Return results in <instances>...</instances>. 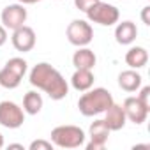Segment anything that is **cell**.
Listing matches in <instances>:
<instances>
[{
	"label": "cell",
	"mask_w": 150,
	"mask_h": 150,
	"mask_svg": "<svg viewBox=\"0 0 150 150\" xmlns=\"http://www.w3.org/2000/svg\"><path fill=\"white\" fill-rule=\"evenodd\" d=\"M146 62H148V51L143 46H132L125 53V64L131 69H141L146 65Z\"/></svg>",
	"instance_id": "16"
},
{
	"label": "cell",
	"mask_w": 150,
	"mask_h": 150,
	"mask_svg": "<svg viewBox=\"0 0 150 150\" xmlns=\"http://www.w3.org/2000/svg\"><path fill=\"white\" fill-rule=\"evenodd\" d=\"M0 148H4V136H2V132H0Z\"/></svg>",
	"instance_id": "27"
},
{
	"label": "cell",
	"mask_w": 150,
	"mask_h": 150,
	"mask_svg": "<svg viewBox=\"0 0 150 150\" xmlns=\"http://www.w3.org/2000/svg\"><path fill=\"white\" fill-rule=\"evenodd\" d=\"M99 2V0H74V6H76V9H80L81 13H87L90 7H94L96 4Z\"/></svg>",
	"instance_id": "22"
},
{
	"label": "cell",
	"mask_w": 150,
	"mask_h": 150,
	"mask_svg": "<svg viewBox=\"0 0 150 150\" xmlns=\"http://www.w3.org/2000/svg\"><path fill=\"white\" fill-rule=\"evenodd\" d=\"M4 67H7L9 71H13L14 74H18L20 78H23L25 74H27V69H28V64H27V60H23L21 57H14V58H9L7 62H6V65Z\"/></svg>",
	"instance_id": "19"
},
{
	"label": "cell",
	"mask_w": 150,
	"mask_h": 150,
	"mask_svg": "<svg viewBox=\"0 0 150 150\" xmlns=\"http://www.w3.org/2000/svg\"><path fill=\"white\" fill-rule=\"evenodd\" d=\"M23 78H20L18 74H14L13 71H9L7 67H2L0 69V87H4L7 90H13V88H18L20 83H21Z\"/></svg>",
	"instance_id": "18"
},
{
	"label": "cell",
	"mask_w": 150,
	"mask_h": 150,
	"mask_svg": "<svg viewBox=\"0 0 150 150\" xmlns=\"http://www.w3.org/2000/svg\"><path fill=\"white\" fill-rule=\"evenodd\" d=\"M9 148H20V150H23V145H20V143H11Z\"/></svg>",
	"instance_id": "26"
},
{
	"label": "cell",
	"mask_w": 150,
	"mask_h": 150,
	"mask_svg": "<svg viewBox=\"0 0 150 150\" xmlns=\"http://www.w3.org/2000/svg\"><path fill=\"white\" fill-rule=\"evenodd\" d=\"M138 37V28L132 21H122L117 25L115 28V41L122 46H127V44H132Z\"/></svg>",
	"instance_id": "12"
},
{
	"label": "cell",
	"mask_w": 150,
	"mask_h": 150,
	"mask_svg": "<svg viewBox=\"0 0 150 150\" xmlns=\"http://www.w3.org/2000/svg\"><path fill=\"white\" fill-rule=\"evenodd\" d=\"M50 136L53 146L58 148H78L85 145V132L78 125H57Z\"/></svg>",
	"instance_id": "3"
},
{
	"label": "cell",
	"mask_w": 150,
	"mask_h": 150,
	"mask_svg": "<svg viewBox=\"0 0 150 150\" xmlns=\"http://www.w3.org/2000/svg\"><path fill=\"white\" fill-rule=\"evenodd\" d=\"M7 42V30L4 28V25H0V46H4Z\"/></svg>",
	"instance_id": "24"
},
{
	"label": "cell",
	"mask_w": 150,
	"mask_h": 150,
	"mask_svg": "<svg viewBox=\"0 0 150 150\" xmlns=\"http://www.w3.org/2000/svg\"><path fill=\"white\" fill-rule=\"evenodd\" d=\"M94 72L92 69H76L74 71V74L71 76V85L74 90L78 92H85L88 88L94 87Z\"/></svg>",
	"instance_id": "13"
},
{
	"label": "cell",
	"mask_w": 150,
	"mask_h": 150,
	"mask_svg": "<svg viewBox=\"0 0 150 150\" xmlns=\"http://www.w3.org/2000/svg\"><path fill=\"white\" fill-rule=\"evenodd\" d=\"M141 21H143L146 27L150 25V6H146V7L141 9Z\"/></svg>",
	"instance_id": "23"
},
{
	"label": "cell",
	"mask_w": 150,
	"mask_h": 150,
	"mask_svg": "<svg viewBox=\"0 0 150 150\" xmlns=\"http://www.w3.org/2000/svg\"><path fill=\"white\" fill-rule=\"evenodd\" d=\"M110 127L106 125L104 118L101 120H96L92 122L90 129H88V136H90V143H87V150H103L108 143V138H110Z\"/></svg>",
	"instance_id": "8"
},
{
	"label": "cell",
	"mask_w": 150,
	"mask_h": 150,
	"mask_svg": "<svg viewBox=\"0 0 150 150\" xmlns=\"http://www.w3.org/2000/svg\"><path fill=\"white\" fill-rule=\"evenodd\" d=\"M18 4H21V6H32V4H37V2H41V0H16Z\"/></svg>",
	"instance_id": "25"
},
{
	"label": "cell",
	"mask_w": 150,
	"mask_h": 150,
	"mask_svg": "<svg viewBox=\"0 0 150 150\" xmlns=\"http://www.w3.org/2000/svg\"><path fill=\"white\" fill-rule=\"evenodd\" d=\"M113 96L110 90L97 87V88H88L78 101V110L83 117H96L104 113L111 104H113Z\"/></svg>",
	"instance_id": "2"
},
{
	"label": "cell",
	"mask_w": 150,
	"mask_h": 150,
	"mask_svg": "<svg viewBox=\"0 0 150 150\" xmlns=\"http://www.w3.org/2000/svg\"><path fill=\"white\" fill-rule=\"evenodd\" d=\"M122 108H124V113H125L127 120L136 124V125H141L148 117V110L138 101V97H127L124 101Z\"/></svg>",
	"instance_id": "10"
},
{
	"label": "cell",
	"mask_w": 150,
	"mask_h": 150,
	"mask_svg": "<svg viewBox=\"0 0 150 150\" xmlns=\"http://www.w3.org/2000/svg\"><path fill=\"white\" fill-rule=\"evenodd\" d=\"M141 74L136 72V69H127L118 74V87L125 92H136L141 87Z\"/></svg>",
	"instance_id": "14"
},
{
	"label": "cell",
	"mask_w": 150,
	"mask_h": 150,
	"mask_svg": "<svg viewBox=\"0 0 150 150\" xmlns=\"http://www.w3.org/2000/svg\"><path fill=\"white\" fill-rule=\"evenodd\" d=\"M11 42H13V46H14L16 51H21V53L32 51L34 46H35V32H34V28L23 25V27L13 30Z\"/></svg>",
	"instance_id": "9"
},
{
	"label": "cell",
	"mask_w": 150,
	"mask_h": 150,
	"mask_svg": "<svg viewBox=\"0 0 150 150\" xmlns=\"http://www.w3.org/2000/svg\"><path fill=\"white\" fill-rule=\"evenodd\" d=\"M65 35H67V41L72 46L81 48V46H88L92 42V39H94V28L85 20H72L67 25Z\"/></svg>",
	"instance_id": "4"
},
{
	"label": "cell",
	"mask_w": 150,
	"mask_h": 150,
	"mask_svg": "<svg viewBox=\"0 0 150 150\" xmlns=\"http://www.w3.org/2000/svg\"><path fill=\"white\" fill-rule=\"evenodd\" d=\"M27 16H28V13H27L25 6H21V4H9V6L4 7L2 14H0V20H2V25H4L6 30H16V28L25 25Z\"/></svg>",
	"instance_id": "7"
},
{
	"label": "cell",
	"mask_w": 150,
	"mask_h": 150,
	"mask_svg": "<svg viewBox=\"0 0 150 150\" xmlns=\"http://www.w3.org/2000/svg\"><path fill=\"white\" fill-rule=\"evenodd\" d=\"M28 81L37 90H42L44 94H48L50 99L53 101H62L69 94V85L65 78L60 74L58 69H55L48 62H39L37 65L32 67L28 74Z\"/></svg>",
	"instance_id": "1"
},
{
	"label": "cell",
	"mask_w": 150,
	"mask_h": 150,
	"mask_svg": "<svg viewBox=\"0 0 150 150\" xmlns=\"http://www.w3.org/2000/svg\"><path fill=\"white\" fill-rule=\"evenodd\" d=\"M85 14H87L88 21L103 25V27H111V25L118 23V18H120L118 9L115 6H111V4L103 2V0H99V2L94 7H90Z\"/></svg>",
	"instance_id": "5"
},
{
	"label": "cell",
	"mask_w": 150,
	"mask_h": 150,
	"mask_svg": "<svg viewBox=\"0 0 150 150\" xmlns=\"http://www.w3.org/2000/svg\"><path fill=\"white\" fill-rule=\"evenodd\" d=\"M60 2H62V0H60Z\"/></svg>",
	"instance_id": "28"
},
{
	"label": "cell",
	"mask_w": 150,
	"mask_h": 150,
	"mask_svg": "<svg viewBox=\"0 0 150 150\" xmlns=\"http://www.w3.org/2000/svg\"><path fill=\"white\" fill-rule=\"evenodd\" d=\"M141 88V87H139ZM138 101L150 111V87H143L141 90H139V94H138Z\"/></svg>",
	"instance_id": "20"
},
{
	"label": "cell",
	"mask_w": 150,
	"mask_h": 150,
	"mask_svg": "<svg viewBox=\"0 0 150 150\" xmlns=\"http://www.w3.org/2000/svg\"><path fill=\"white\" fill-rule=\"evenodd\" d=\"M28 148L30 150H53V143L46 141V139H35V141L30 143Z\"/></svg>",
	"instance_id": "21"
},
{
	"label": "cell",
	"mask_w": 150,
	"mask_h": 150,
	"mask_svg": "<svg viewBox=\"0 0 150 150\" xmlns=\"http://www.w3.org/2000/svg\"><path fill=\"white\" fill-rule=\"evenodd\" d=\"M96 62H97L96 53L87 46L78 48V51H74L72 55V65L76 69H94Z\"/></svg>",
	"instance_id": "15"
},
{
	"label": "cell",
	"mask_w": 150,
	"mask_h": 150,
	"mask_svg": "<svg viewBox=\"0 0 150 150\" xmlns=\"http://www.w3.org/2000/svg\"><path fill=\"white\" fill-rule=\"evenodd\" d=\"M104 122L110 127V131H120V129H124L125 127V122H127V117L124 113V108L120 104L113 103L104 111Z\"/></svg>",
	"instance_id": "11"
},
{
	"label": "cell",
	"mask_w": 150,
	"mask_h": 150,
	"mask_svg": "<svg viewBox=\"0 0 150 150\" xmlns=\"http://www.w3.org/2000/svg\"><path fill=\"white\" fill-rule=\"evenodd\" d=\"M42 104H44L42 96L39 92H35V90L27 92L25 97H23V111L27 115H37L42 110Z\"/></svg>",
	"instance_id": "17"
},
{
	"label": "cell",
	"mask_w": 150,
	"mask_h": 150,
	"mask_svg": "<svg viewBox=\"0 0 150 150\" xmlns=\"http://www.w3.org/2000/svg\"><path fill=\"white\" fill-rule=\"evenodd\" d=\"M25 122V111L13 101L0 103V125L6 129H18Z\"/></svg>",
	"instance_id": "6"
}]
</instances>
